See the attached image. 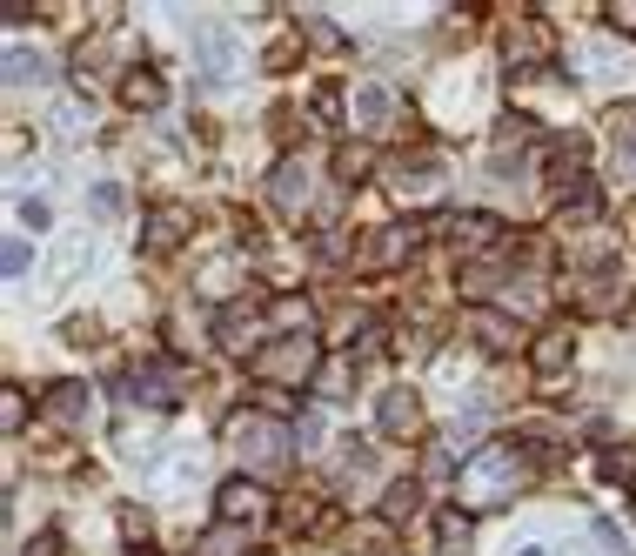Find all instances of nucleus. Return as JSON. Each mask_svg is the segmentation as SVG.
Returning <instances> with one entry per match:
<instances>
[{
	"instance_id": "3",
	"label": "nucleus",
	"mask_w": 636,
	"mask_h": 556,
	"mask_svg": "<svg viewBox=\"0 0 636 556\" xmlns=\"http://www.w3.org/2000/svg\"><path fill=\"white\" fill-rule=\"evenodd\" d=\"M195 54H201V74H208V81H228V74H235V41H228L221 27H201Z\"/></svg>"
},
{
	"instance_id": "9",
	"label": "nucleus",
	"mask_w": 636,
	"mask_h": 556,
	"mask_svg": "<svg viewBox=\"0 0 636 556\" xmlns=\"http://www.w3.org/2000/svg\"><path fill=\"white\" fill-rule=\"evenodd\" d=\"M7 81H14V88H27V81H41V54L27 61L21 47H14V54H7Z\"/></svg>"
},
{
	"instance_id": "13",
	"label": "nucleus",
	"mask_w": 636,
	"mask_h": 556,
	"mask_svg": "<svg viewBox=\"0 0 636 556\" xmlns=\"http://www.w3.org/2000/svg\"><path fill=\"white\" fill-rule=\"evenodd\" d=\"M563 349H570V335H563V329H549L543 342H536V362H543V369H556V362H563Z\"/></svg>"
},
{
	"instance_id": "12",
	"label": "nucleus",
	"mask_w": 636,
	"mask_h": 556,
	"mask_svg": "<svg viewBox=\"0 0 636 556\" xmlns=\"http://www.w3.org/2000/svg\"><path fill=\"white\" fill-rule=\"evenodd\" d=\"M148 242H154V248H175V242H181V215H154V222H148Z\"/></svg>"
},
{
	"instance_id": "7",
	"label": "nucleus",
	"mask_w": 636,
	"mask_h": 556,
	"mask_svg": "<svg viewBox=\"0 0 636 556\" xmlns=\"http://www.w3.org/2000/svg\"><path fill=\"white\" fill-rule=\"evenodd\" d=\"M81 268H88V242H67V248H61V262H54V275H47V282H54V289H67V282H74Z\"/></svg>"
},
{
	"instance_id": "16",
	"label": "nucleus",
	"mask_w": 636,
	"mask_h": 556,
	"mask_svg": "<svg viewBox=\"0 0 636 556\" xmlns=\"http://www.w3.org/2000/svg\"><path fill=\"white\" fill-rule=\"evenodd\" d=\"M94 208L101 215H121V188H94Z\"/></svg>"
},
{
	"instance_id": "10",
	"label": "nucleus",
	"mask_w": 636,
	"mask_h": 556,
	"mask_svg": "<svg viewBox=\"0 0 636 556\" xmlns=\"http://www.w3.org/2000/svg\"><path fill=\"white\" fill-rule=\"evenodd\" d=\"M128 101L134 108H154V101H161V81H154V74H128Z\"/></svg>"
},
{
	"instance_id": "6",
	"label": "nucleus",
	"mask_w": 636,
	"mask_h": 556,
	"mask_svg": "<svg viewBox=\"0 0 636 556\" xmlns=\"http://www.w3.org/2000/svg\"><path fill=\"white\" fill-rule=\"evenodd\" d=\"M382 429H389V436H409V429H416V396L389 389V396H382Z\"/></svg>"
},
{
	"instance_id": "8",
	"label": "nucleus",
	"mask_w": 636,
	"mask_h": 556,
	"mask_svg": "<svg viewBox=\"0 0 636 556\" xmlns=\"http://www.w3.org/2000/svg\"><path fill=\"white\" fill-rule=\"evenodd\" d=\"M81 402H88V396H81L74 382H61V389H54V416H61V423L74 429V423H81Z\"/></svg>"
},
{
	"instance_id": "15",
	"label": "nucleus",
	"mask_w": 636,
	"mask_h": 556,
	"mask_svg": "<svg viewBox=\"0 0 636 556\" xmlns=\"http://www.w3.org/2000/svg\"><path fill=\"white\" fill-rule=\"evenodd\" d=\"M603 476H610V483H630V476H636V456H603Z\"/></svg>"
},
{
	"instance_id": "2",
	"label": "nucleus",
	"mask_w": 636,
	"mask_h": 556,
	"mask_svg": "<svg viewBox=\"0 0 636 556\" xmlns=\"http://www.w3.org/2000/svg\"><path fill=\"white\" fill-rule=\"evenodd\" d=\"M308 369H315V342L308 335H295V342H275L262 356V376H275V382H302Z\"/></svg>"
},
{
	"instance_id": "14",
	"label": "nucleus",
	"mask_w": 636,
	"mask_h": 556,
	"mask_svg": "<svg viewBox=\"0 0 636 556\" xmlns=\"http://www.w3.org/2000/svg\"><path fill=\"white\" fill-rule=\"evenodd\" d=\"M456 543H469V516L449 510V516H442V550H456Z\"/></svg>"
},
{
	"instance_id": "11",
	"label": "nucleus",
	"mask_w": 636,
	"mask_h": 556,
	"mask_svg": "<svg viewBox=\"0 0 636 556\" xmlns=\"http://www.w3.org/2000/svg\"><path fill=\"white\" fill-rule=\"evenodd\" d=\"M382 114H389V94H382V88H362V101H355V121H369V128H375Z\"/></svg>"
},
{
	"instance_id": "1",
	"label": "nucleus",
	"mask_w": 636,
	"mask_h": 556,
	"mask_svg": "<svg viewBox=\"0 0 636 556\" xmlns=\"http://www.w3.org/2000/svg\"><path fill=\"white\" fill-rule=\"evenodd\" d=\"M516 483H523V456L509 443H489L476 463L462 469V496H469V503H503Z\"/></svg>"
},
{
	"instance_id": "4",
	"label": "nucleus",
	"mask_w": 636,
	"mask_h": 556,
	"mask_svg": "<svg viewBox=\"0 0 636 556\" xmlns=\"http://www.w3.org/2000/svg\"><path fill=\"white\" fill-rule=\"evenodd\" d=\"M235 449H242V456L255 449V463H262V469L282 463V436H275L268 423H242V429H235Z\"/></svg>"
},
{
	"instance_id": "17",
	"label": "nucleus",
	"mask_w": 636,
	"mask_h": 556,
	"mask_svg": "<svg viewBox=\"0 0 636 556\" xmlns=\"http://www.w3.org/2000/svg\"><path fill=\"white\" fill-rule=\"evenodd\" d=\"M516 556H543V550H516Z\"/></svg>"
},
{
	"instance_id": "5",
	"label": "nucleus",
	"mask_w": 636,
	"mask_h": 556,
	"mask_svg": "<svg viewBox=\"0 0 636 556\" xmlns=\"http://www.w3.org/2000/svg\"><path fill=\"white\" fill-rule=\"evenodd\" d=\"M268 510V496L255 490V483H228V490H221V516H228V523H242V516H262Z\"/></svg>"
}]
</instances>
